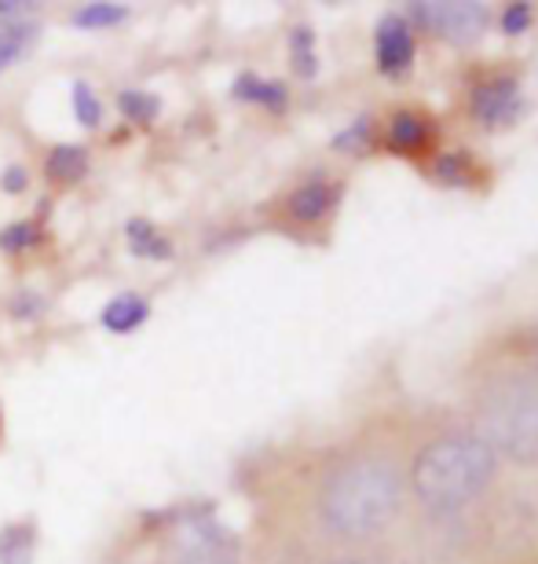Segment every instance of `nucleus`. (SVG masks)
Returning a JSON list of instances; mask_svg holds the SVG:
<instances>
[{"label":"nucleus","mask_w":538,"mask_h":564,"mask_svg":"<svg viewBox=\"0 0 538 564\" xmlns=\"http://www.w3.org/2000/svg\"><path fill=\"white\" fill-rule=\"evenodd\" d=\"M403 502L399 469L388 458L363 455L330 473L319 491V517L338 535H374L381 532Z\"/></svg>","instance_id":"obj_1"},{"label":"nucleus","mask_w":538,"mask_h":564,"mask_svg":"<svg viewBox=\"0 0 538 564\" xmlns=\"http://www.w3.org/2000/svg\"><path fill=\"white\" fill-rule=\"evenodd\" d=\"M495 447L480 436H443L421 447L410 466V488L429 510H458L487 491L495 477Z\"/></svg>","instance_id":"obj_2"},{"label":"nucleus","mask_w":538,"mask_h":564,"mask_svg":"<svg viewBox=\"0 0 538 564\" xmlns=\"http://www.w3.org/2000/svg\"><path fill=\"white\" fill-rule=\"evenodd\" d=\"M480 425L491 447L509 451L513 458H538V381L513 378L498 386L480 408Z\"/></svg>","instance_id":"obj_3"},{"label":"nucleus","mask_w":538,"mask_h":564,"mask_svg":"<svg viewBox=\"0 0 538 564\" xmlns=\"http://www.w3.org/2000/svg\"><path fill=\"white\" fill-rule=\"evenodd\" d=\"M173 550L179 564H239L242 550L228 524L212 510H190L176 521Z\"/></svg>","instance_id":"obj_4"},{"label":"nucleus","mask_w":538,"mask_h":564,"mask_svg":"<svg viewBox=\"0 0 538 564\" xmlns=\"http://www.w3.org/2000/svg\"><path fill=\"white\" fill-rule=\"evenodd\" d=\"M414 19L447 41L469 44L487 30V4L476 0H429V4H410Z\"/></svg>","instance_id":"obj_5"},{"label":"nucleus","mask_w":538,"mask_h":564,"mask_svg":"<svg viewBox=\"0 0 538 564\" xmlns=\"http://www.w3.org/2000/svg\"><path fill=\"white\" fill-rule=\"evenodd\" d=\"M517 107H520V88L513 77H491L469 99V110H473L480 126H506L517 115Z\"/></svg>","instance_id":"obj_6"},{"label":"nucleus","mask_w":538,"mask_h":564,"mask_svg":"<svg viewBox=\"0 0 538 564\" xmlns=\"http://www.w3.org/2000/svg\"><path fill=\"white\" fill-rule=\"evenodd\" d=\"M410 63H414V37H410L407 22H403L399 15L381 19V26H377V66H381V74L399 77V74L410 70Z\"/></svg>","instance_id":"obj_7"},{"label":"nucleus","mask_w":538,"mask_h":564,"mask_svg":"<svg viewBox=\"0 0 538 564\" xmlns=\"http://www.w3.org/2000/svg\"><path fill=\"white\" fill-rule=\"evenodd\" d=\"M151 304L140 297V293H121L103 308V326L110 334H132L136 326L147 323Z\"/></svg>","instance_id":"obj_8"},{"label":"nucleus","mask_w":538,"mask_h":564,"mask_svg":"<svg viewBox=\"0 0 538 564\" xmlns=\"http://www.w3.org/2000/svg\"><path fill=\"white\" fill-rule=\"evenodd\" d=\"M88 173V151L85 147H55L48 154V162H44V176L52 180V184H77V180H85Z\"/></svg>","instance_id":"obj_9"},{"label":"nucleus","mask_w":538,"mask_h":564,"mask_svg":"<svg viewBox=\"0 0 538 564\" xmlns=\"http://www.w3.org/2000/svg\"><path fill=\"white\" fill-rule=\"evenodd\" d=\"M33 550H37V528L33 524H8L0 532V564H33Z\"/></svg>","instance_id":"obj_10"},{"label":"nucleus","mask_w":538,"mask_h":564,"mask_svg":"<svg viewBox=\"0 0 538 564\" xmlns=\"http://www.w3.org/2000/svg\"><path fill=\"white\" fill-rule=\"evenodd\" d=\"M333 206V191L322 184V180H311V184L297 187L294 198H289V213H294L297 220H319L327 217Z\"/></svg>","instance_id":"obj_11"},{"label":"nucleus","mask_w":538,"mask_h":564,"mask_svg":"<svg viewBox=\"0 0 538 564\" xmlns=\"http://www.w3.org/2000/svg\"><path fill=\"white\" fill-rule=\"evenodd\" d=\"M234 96L250 99V104H264L272 110L286 107V88L278 82H261V77H253V74H242L239 82H234Z\"/></svg>","instance_id":"obj_12"},{"label":"nucleus","mask_w":538,"mask_h":564,"mask_svg":"<svg viewBox=\"0 0 538 564\" xmlns=\"http://www.w3.org/2000/svg\"><path fill=\"white\" fill-rule=\"evenodd\" d=\"M129 250L136 257H154V261H165V257L173 253V246L165 242L147 220H132L129 224Z\"/></svg>","instance_id":"obj_13"},{"label":"nucleus","mask_w":538,"mask_h":564,"mask_svg":"<svg viewBox=\"0 0 538 564\" xmlns=\"http://www.w3.org/2000/svg\"><path fill=\"white\" fill-rule=\"evenodd\" d=\"M429 137V121H421L418 115H396L388 126V143L399 147V151H410Z\"/></svg>","instance_id":"obj_14"},{"label":"nucleus","mask_w":538,"mask_h":564,"mask_svg":"<svg viewBox=\"0 0 538 564\" xmlns=\"http://www.w3.org/2000/svg\"><path fill=\"white\" fill-rule=\"evenodd\" d=\"M30 41H33V30L22 26V22H8V26H0V74H4L22 52H26Z\"/></svg>","instance_id":"obj_15"},{"label":"nucleus","mask_w":538,"mask_h":564,"mask_svg":"<svg viewBox=\"0 0 538 564\" xmlns=\"http://www.w3.org/2000/svg\"><path fill=\"white\" fill-rule=\"evenodd\" d=\"M121 19H125V8L110 4V0L85 4V8H77V15H74L77 26H114V22H121Z\"/></svg>","instance_id":"obj_16"},{"label":"nucleus","mask_w":538,"mask_h":564,"mask_svg":"<svg viewBox=\"0 0 538 564\" xmlns=\"http://www.w3.org/2000/svg\"><path fill=\"white\" fill-rule=\"evenodd\" d=\"M74 115L85 129H96L99 121H103V107H99L92 85H85V82L74 85Z\"/></svg>","instance_id":"obj_17"},{"label":"nucleus","mask_w":538,"mask_h":564,"mask_svg":"<svg viewBox=\"0 0 538 564\" xmlns=\"http://www.w3.org/2000/svg\"><path fill=\"white\" fill-rule=\"evenodd\" d=\"M118 107H121V115L132 121H151V118H158V110H162L158 96H151V93H121Z\"/></svg>","instance_id":"obj_18"},{"label":"nucleus","mask_w":538,"mask_h":564,"mask_svg":"<svg viewBox=\"0 0 538 564\" xmlns=\"http://www.w3.org/2000/svg\"><path fill=\"white\" fill-rule=\"evenodd\" d=\"M33 242H37V228H33V224H11V228L0 231V250H8V253L26 250Z\"/></svg>","instance_id":"obj_19"},{"label":"nucleus","mask_w":538,"mask_h":564,"mask_svg":"<svg viewBox=\"0 0 538 564\" xmlns=\"http://www.w3.org/2000/svg\"><path fill=\"white\" fill-rule=\"evenodd\" d=\"M294 63L300 74H316V52H311V33L308 30H294Z\"/></svg>","instance_id":"obj_20"},{"label":"nucleus","mask_w":538,"mask_h":564,"mask_svg":"<svg viewBox=\"0 0 538 564\" xmlns=\"http://www.w3.org/2000/svg\"><path fill=\"white\" fill-rule=\"evenodd\" d=\"M531 26V4H509L502 15V30L506 33H524Z\"/></svg>","instance_id":"obj_21"},{"label":"nucleus","mask_w":538,"mask_h":564,"mask_svg":"<svg viewBox=\"0 0 538 564\" xmlns=\"http://www.w3.org/2000/svg\"><path fill=\"white\" fill-rule=\"evenodd\" d=\"M0 187H4V191H11V195H19V191L26 187V173H22L19 165L4 169V176H0Z\"/></svg>","instance_id":"obj_22"},{"label":"nucleus","mask_w":538,"mask_h":564,"mask_svg":"<svg viewBox=\"0 0 538 564\" xmlns=\"http://www.w3.org/2000/svg\"><path fill=\"white\" fill-rule=\"evenodd\" d=\"M366 132H370V121L363 118V121H355V126H352L349 132H344V137L333 140V143H338V147H359V140H363Z\"/></svg>","instance_id":"obj_23"},{"label":"nucleus","mask_w":538,"mask_h":564,"mask_svg":"<svg viewBox=\"0 0 538 564\" xmlns=\"http://www.w3.org/2000/svg\"><path fill=\"white\" fill-rule=\"evenodd\" d=\"M26 8H33V4H22V0H0V15H22Z\"/></svg>","instance_id":"obj_24"},{"label":"nucleus","mask_w":538,"mask_h":564,"mask_svg":"<svg viewBox=\"0 0 538 564\" xmlns=\"http://www.w3.org/2000/svg\"><path fill=\"white\" fill-rule=\"evenodd\" d=\"M330 564H377V561H330Z\"/></svg>","instance_id":"obj_25"}]
</instances>
